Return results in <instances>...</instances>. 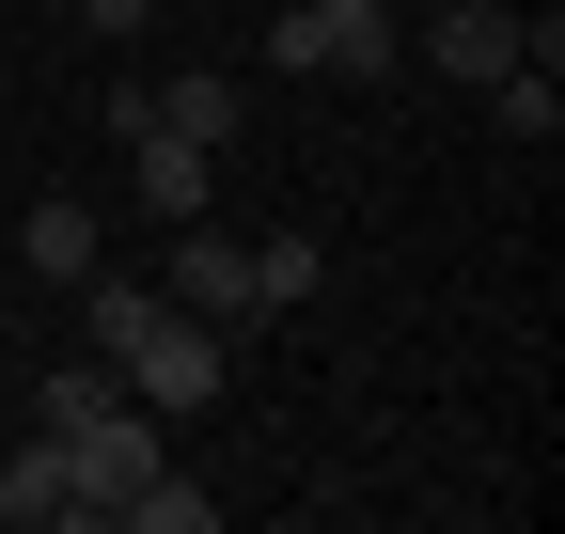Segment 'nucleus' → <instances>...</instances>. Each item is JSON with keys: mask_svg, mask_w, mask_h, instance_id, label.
<instances>
[{"mask_svg": "<svg viewBox=\"0 0 565 534\" xmlns=\"http://www.w3.org/2000/svg\"><path fill=\"white\" fill-rule=\"evenodd\" d=\"M267 63H282V79H362V95H393V79H408V32H393V0H282V17H267Z\"/></svg>", "mask_w": 565, "mask_h": 534, "instance_id": "nucleus-1", "label": "nucleus"}, {"mask_svg": "<svg viewBox=\"0 0 565 534\" xmlns=\"http://www.w3.org/2000/svg\"><path fill=\"white\" fill-rule=\"evenodd\" d=\"M95 236H110V221H95V205H63V189H47V205H32V284L63 299V284L95 267Z\"/></svg>", "mask_w": 565, "mask_h": 534, "instance_id": "nucleus-11", "label": "nucleus"}, {"mask_svg": "<svg viewBox=\"0 0 565 534\" xmlns=\"http://www.w3.org/2000/svg\"><path fill=\"white\" fill-rule=\"evenodd\" d=\"M315 267H330L315 236H252V299H267V314H299V299H315Z\"/></svg>", "mask_w": 565, "mask_h": 534, "instance_id": "nucleus-12", "label": "nucleus"}, {"mask_svg": "<svg viewBox=\"0 0 565 534\" xmlns=\"http://www.w3.org/2000/svg\"><path fill=\"white\" fill-rule=\"evenodd\" d=\"M126 393H141V409H158V425H189V409H221V393H236V330H204V314H141V346H126Z\"/></svg>", "mask_w": 565, "mask_h": 534, "instance_id": "nucleus-2", "label": "nucleus"}, {"mask_svg": "<svg viewBox=\"0 0 565 534\" xmlns=\"http://www.w3.org/2000/svg\"><path fill=\"white\" fill-rule=\"evenodd\" d=\"M534 47V17H519V0H456V17L440 32H424V63H440V79L456 95H487V79H503V63Z\"/></svg>", "mask_w": 565, "mask_h": 534, "instance_id": "nucleus-6", "label": "nucleus"}, {"mask_svg": "<svg viewBox=\"0 0 565 534\" xmlns=\"http://www.w3.org/2000/svg\"><path fill=\"white\" fill-rule=\"evenodd\" d=\"M126 173H141V221H204L221 205V158L173 142V126H126Z\"/></svg>", "mask_w": 565, "mask_h": 534, "instance_id": "nucleus-7", "label": "nucleus"}, {"mask_svg": "<svg viewBox=\"0 0 565 534\" xmlns=\"http://www.w3.org/2000/svg\"><path fill=\"white\" fill-rule=\"evenodd\" d=\"M63 456H79V519H126L141 488H158V472H173V456H158V409H141V393H126V409H110V425H79V440H63Z\"/></svg>", "mask_w": 565, "mask_h": 534, "instance_id": "nucleus-4", "label": "nucleus"}, {"mask_svg": "<svg viewBox=\"0 0 565 534\" xmlns=\"http://www.w3.org/2000/svg\"><path fill=\"white\" fill-rule=\"evenodd\" d=\"M487 126H503V142H534V158L565 142V79H550V63H534V47L503 63V79H487Z\"/></svg>", "mask_w": 565, "mask_h": 534, "instance_id": "nucleus-10", "label": "nucleus"}, {"mask_svg": "<svg viewBox=\"0 0 565 534\" xmlns=\"http://www.w3.org/2000/svg\"><path fill=\"white\" fill-rule=\"evenodd\" d=\"M110 409H126V362H95V346L32 377V425H47V440H79V425H110Z\"/></svg>", "mask_w": 565, "mask_h": 534, "instance_id": "nucleus-9", "label": "nucleus"}, {"mask_svg": "<svg viewBox=\"0 0 565 534\" xmlns=\"http://www.w3.org/2000/svg\"><path fill=\"white\" fill-rule=\"evenodd\" d=\"M110 126H173V142H204V158H236V126H252V95L221 79V63H189V79H158V95H110Z\"/></svg>", "mask_w": 565, "mask_h": 534, "instance_id": "nucleus-5", "label": "nucleus"}, {"mask_svg": "<svg viewBox=\"0 0 565 534\" xmlns=\"http://www.w3.org/2000/svg\"><path fill=\"white\" fill-rule=\"evenodd\" d=\"M47 519H79V456L32 425L17 456H0V534H47Z\"/></svg>", "mask_w": 565, "mask_h": 534, "instance_id": "nucleus-8", "label": "nucleus"}, {"mask_svg": "<svg viewBox=\"0 0 565 534\" xmlns=\"http://www.w3.org/2000/svg\"><path fill=\"white\" fill-rule=\"evenodd\" d=\"M141 17H158V0H79V32H95V47H126Z\"/></svg>", "mask_w": 565, "mask_h": 534, "instance_id": "nucleus-14", "label": "nucleus"}, {"mask_svg": "<svg viewBox=\"0 0 565 534\" xmlns=\"http://www.w3.org/2000/svg\"><path fill=\"white\" fill-rule=\"evenodd\" d=\"M204 519H221V488H189V472H158V488L126 503V534H204Z\"/></svg>", "mask_w": 565, "mask_h": 534, "instance_id": "nucleus-13", "label": "nucleus"}, {"mask_svg": "<svg viewBox=\"0 0 565 534\" xmlns=\"http://www.w3.org/2000/svg\"><path fill=\"white\" fill-rule=\"evenodd\" d=\"M0 346H17V299H0Z\"/></svg>", "mask_w": 565, "mask_h": 534, "instance_id": "nucleus-15", "label": "nucleus"}, {"mask_svg": "<svg viewBox=\"0 0 565 534\" xmlns=\"http://www.w3.org/2000/svg\"><path fill=\"white\" fill-rule=\"evenodd\" d=\"M158 299L204 314V330H252V236H204V221H158Z\"/></svg>", "mask_w": 565, "mask_h": 534, "instance_id": "nucleus-3", "label": "nucleus"}]
</instances>
